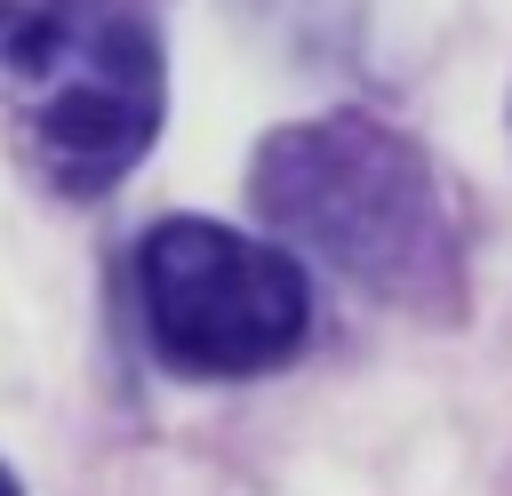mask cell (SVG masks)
<instances>
[{"label": "cell", "instance_id": "6da1fadb", "mask_svg": "<svg viewBox=\"0 0 512 496\" xmlns=\"http://www.w3.org/2000/svg\"><path fill=\"white\" fill-rule=\"evenodd\" d=\"M248 192L272 232L376 296H416L448 264V216L424 152L368 112H328L264 136Z\"/></svg>", "mask_w": 512, "mask_h": 496}, {"label": "cell", "instance_id": "3957f363", "mask_svg": "<svg viewBox=\"0 0 512 496\" xmlns=\"http://www.w3.org/2000/svg\"><path fill=\"white\" fill-rule=\"evenodd\" d=\"M136 296L152 352L184 376H264L312 328L304 264L208 216H160L136 240Z\"/></svg>", "mask_w": 512, "mask_h": 496}, {"label": "cell", "instance_id": "7a4b0ae2", "mask_svg": "<svg viewBox=\"0 0 512 496\" xmlns=\"http://www.w3.org/2000/svg\"><path fill=\"white\" fill-rule=\"evenodd\" d=\"M0 104L64 184H112L160 136V40L120 0L0 8Z\"/></svg>", "mask_w": 512, "mask_h": 496}, {"label": "cell", "instance_id": "277c9868", "mask_svg": "<svg viewBox=\"0 0 512 496\" xmlns=\"http://www.w3.org/2000/svg\"><path fill=\"white\" fill-rule=\"evenodd\" d=\"M0 496H24V488H16V480H8V464H0Z\"/></svg>", "mask_w": 512, "mask_h": 496}]
</instances>
